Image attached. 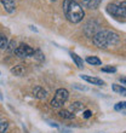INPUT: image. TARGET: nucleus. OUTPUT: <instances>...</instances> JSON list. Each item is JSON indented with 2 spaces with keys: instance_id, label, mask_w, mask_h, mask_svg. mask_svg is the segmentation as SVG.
<instances>
[{
  "instance_id": "1",
  "label": "nucleus",
  "mask_w": 126,
  "mask_h": 133,
  "mask_svg": "<svg viewBox=\"0 0 126 133\" xmlns=\"http://www.w3.org/2000/svg\"><path fill=\"white\" fill-rule=\"evenodd\" d=\"M92 41L98 49H108L109 46H115L120 42V36L112 30H98L92 36Z\"/></svg>"
},
{
  "instance_id": "2",
  "label": "nucleus",
  "mask_w": 126,
  "mask_h": 133,
  "mask_svg": "<svg viewBox=\"0 0 126 133\" xmlns=\"http://www.w3.org/2000/svg\"><path fill=\"white\" fill-rule=\"evenodd\" d=\"M62 6H63V12H64L67 19L69 22L79 23V22L83 21L85 12L77 0H64Z\"/></svg>"
},
{
  "instance_id": "3",
  "label": "nucleus",
  "mask_w": 126,
  "mask_h": 133,
  "mask_svg": "<svg viewBox=\"0 0 126 133\" xmlns=\"http://www.w3.org/2000/svg\"><path fill=\"white\" fill-rule=\"evenodd\" d=\"M68 97H69V92L67 91L66 88H58L50 104H51V107L53 109H60V108H62L63 104L67 102Z\"/></svg>"
},
{
  "instance_id": "4",
  "label": "nucleus",
  "mask_w": 126,
  "mask_h": 133,
  "mask_svg": "<svg viewBox=\"0 0 126 133\" xmlns=\"http://www.w3.org/2000/svg\"><path fill=\"white\" fill-rule=\"evenodd\" d=\"M126 3L123 1L120 5H116V4H108L107 5V12L109 15H112L113 17L116 18H121V19H125L126 16Z\"/></svg>"
},
{
  "instance_id": "5",
  "label": "nucleus",
  "mask_w": 126,
  "mask_h": 133,
  "mask_svg": "<svg viewBox=\"0 0 126 133\" xmlns=\"http://www.w3.org/2000/svg\"><path fill=\"white\" fill-rule=\"evenodd\" d=\"M14 52L16 53V56L21 57V58H26V57L33 56V53H34V49L30 47L29 45H27V44H21L20 46L16 47V50H15Z\"/></svg>"
},
{
  "instance_id": "6",
  "label": "nucleus",
  "mask_w": 126,
  "mask_h": 133,
  "mask_svg": "<svg viewBox=\"0 0 126 133\" xmlns=\"http://www.w3.org/2000/svg\"><path fill=\"white\" fill-rule=\"evenodd\" d=\"M79 5L81 7H86V9H90V10H95L101 4V0H77Z\"/></svg>"
},
{
  "instance_id": "7",
  "label": "nucleus",
  "mask_w": 126,
  "mask_h": 133,
  "mask_svg": "<svg viewBox=\"0 0 126 133\" xmlns=\"http://www.w3.org/2000/svg\"><path fill=\"white\" fill-rule=\"evenodd\" d=\"M0 3L3 4L4 9L7 14H14L16 11V4H15V0H0Z\"/></svg>"
},
{
  "instance_id": "8",
  "label": "nucleus",
  "mask_w": 126,
  "mask_h": 133,
  "mask_svg": "<svg viewBox=\"0 0 126 133\" xmlns=\"http://www.w3.org/2000/svg\"><path fill=\"white\" fill-rule=\"evenodd\" d=\"M33 96L38 99H45L47 97V91L41 86H35L33 88Z\"/></svg>"
},
{
  "instance_id": "9",
  "label": "nucleus",
  "mask_w": 126,
  "mask_h": 133,
  "mask_svg": "<svg viewBox=\"0 0 126 133\" xmlns=\"http://www.w3.org/2000/svg\"><path fill=\"white\" fill-rule=\"evenodd\" d=\"M81 79L85 81H87L89 84L92 85H97V86H103L104 85V81L99 79V77H95V76H90V75H80Z\"/></svg>"
},
{
  "instance_id": "10",
  "label": "nucleus",
  "mask_w": 126,
  "mask_h": 133,
  "mask_svg": "<svg viewBox=\"0 0 126 133\" xmlns=\"http://www.w3.org/2000/svg\"><path fill=\"white\" fill-rule=\"evenodd\" d=\"M11 71H12V74L17 75V76H22V75L26 74V65L24 64H18V65H16L15 68H12Z\"/></svg>"
},
{
  "instance_id": "11",
  "label": "nucleus",
  "mask_w": 126,
  "mask_h": 133,
  "mask_svg": "<svg viewBox=\"0 0 126 133\" xmlns=\"http://www.w3.org/2000/svg\"><path fill=\"white\" fill-rule=\"evenodd\" d=\"M70 57H72V59L74 61V63L77 64L78 68H80V69H83V68H84V61H83V58H81L80 56H78L77 53L72 52V53H70Z\"/></svg>"
},
{
  "instance_id": "12",
  "label": "nucleus",
  "mask_w": 126,
  "mask_h": 133,
  "mask_svg": "<svg viewBox=\"0 0 126 133\" xmlns=\"http://www.w3.org/2000/svg\"><path fill=\"white\" fill-rule=\"evenodd\" d=\"M58 115L62 117V119H67V120H72L75 117V114L74 112H72L70 110H67V109H63V110H61L60 112H58Z\"/></svg>"
},
{
  "instance_id": "13",
  "label": "nucleus",
  "mask_w": 126,
  "mask_h": 133,
  "mask_svg": "<svg viewBox=\"0 0 126 133\" xmlns=\"http://www.w3.org/2000/svg\"><path fill=\"white\" fill-rule=\"evenodd\" d=\"M83 109H84V104H83V103H80V102H74L73 104L70 105L69 110L72 112H75V111H80Z\"/></svg>"
},
{
  "instance_id": "14",
  "label": "nucleus",
  "mask_w": 126,
  "mask_h": 133,
  "mask_svg": "<svg viewBox=\"0 0 126 133\" xmlns=\"http://www.w3.org/2000/svg\"><path fill=\"white\" fill-rule=\"evenodd\" d=\"M86 62H87L89 64H91V65H101L102 64V61L99 59L98 57H95V56L87 57V58H86Z\"/></svg>"
},
{
  "instance_id": "15",
  "label": "nucleus",
  "mask_w": 126,
  "mask_h": 133,
  "mask_svg": "<svg viewBox=\"0 0 126 133\" xmlns=\"http://www.w3.org/2000/svg\"><path fill=\"white\" fill-rule=\"evenodd\" d=\"M112 88H113V91L116 92V93H119V95H125V92H126L125 87L121 86V85L114 84V85H112Z\"/></svg>"
},
{
  "instance_id": "16",
  "label": "nucleus",
  "mask_w": 126,
  "mask_h": 133,
  "mask_svg": "<svg viewBox=\"0 0 126 133\" xmlns=\"http://www.w3.org/2000/svg\"><path fill=\"white\" fill-rule=\"evenodd\" d=\"M9 40L5 35H0V49H7Z\"/></svg>"
},
{
  "instance_id": "17",
  "label": "nucleus",
  "mask_w": 126,
  "mask_h": 133,
  "mask_svg": "<svg viewBox=\"0 0 126 133\" xmlns=\"http://www.w3.org/2000/svg\"><path fill=\"white\" fill-rule=\"evenodd\" d=\"M34 58L35 59H38L39 62H42V61L45 59V57H44V55H42V52L40 51V50H36V51H34Z\"/></svg>"
},
{
  "instance_id": "18",
  "label": "nucleus",
  "mask_w": 126,
  "mask_h": 133,
  "mask_svg": "<svg viewBox=\"0 0 126 133\" xmlns=\"http://www.w3.org/2000/svg\"><path fill=\"white\" fill-rule=\"evenodd\" d=\"M9 128V123L7 121H0V133H5Z\"/></svg>"
},
{
  "instance_id": "19",
  "label": "nucleus",
  "mask_w": 126,
  "mask_h": 133,
  "mask_svg": "<svg viewBox=\"0 0 126 133\" xmlns=\"http://www.w3.org/2000/svg\"><path fill=\"white\" fill-rule=\"evenodd\" d=\"M102 71H104V73H115L116 68H115V66H112V65L103 66V68H102Z\"/></svg>"
},
{
  "instance_id": "20",
  "label": "nucleus",
  "mask_w": 126,
  "mask_h": 133,
  "mask_svg": "<svg viewBox=\"0 0 126 133\" xmlns=\"http://www.w3.org/2000/svg\"><path fill=\"white\" fill-rule=\"evenodd\" d=\"M114 109L118 110V111H120V110H123L124 111V110H125V102H119V103L114 107Z\"/></svg>"
},
{
  "instance_id": "21",
  "label": "nucleus",
  "mask_w": 126,
  "mask_h": 133,
  "mask_svg": "<svg viewBox=\"0 0 126 133\" xmlns=\"http://www.w3.org/2000/svg\"><path fill=\"white\" fill-rule=\"evenodd\" d=\"M7 46H10V49H9V50H10V51H12V52L16 50V47H15V46H16V42H15V41H11L10 44H7Z\"/></svg>"
},
{
  "instance_id": "22",
  "label": "nucleus",
  "mask_w": 126,
  "mask_h": 133,
  "mask_svg": "<svg viewBox=\"0 0 126 133\" xmlns=\"http://www.w3.org/2000/svg\"><path fill=\"white\" fill-rule=\"evenodd\" d=\"M91 116H92V112L90 111V110H85V112H84L85 119H89V117H91Z\"/></svg>"
},
{
  "instance_id": "23",
  "label": "nucleus",
  "mask_w": 126,
  "mask_h": 133,
  "mask_svg": "<svg viewBox=\"0 0 126 133\" xmlns=\"http://www.w3.org/2000/svg\"><path fill=\"white\" fill-rule=\"evenodd\" d=\"M120 81H121V84H123V85H125V77H121V79H120Z\"/></svg>"
},
{
  "instance_id": "24",
  "label": "nucleus",
  "mask_w": 126,
  "mask_h": 133,
  "mask_svg": "<svg viewBox=\"0 0 126 133\" xmlns=\"http://www.w3.org/2000/svg\"><path fill=\"white\" fill-rule=\"evenodd\" d=\"M52 1H55V0H52Z\"/></svg>"
}]
</instances>
